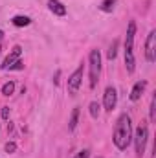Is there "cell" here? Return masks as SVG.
<instances>
[{
  "instance_id": "cell-9",
  "label": "cell",
  "mask_w": 156,
  "mask_h": 158,
  "mask_svg": "<svg viewBox=\"0 0 156 158\" xmlns=\"http://www.w3.org/2000/svg\"><path fill=\"white\" fill-rule=\"evenodd\" d=\"M145 86H147V81H138L134 86H132V90H130V101H138L140 98H142V94H143V90H145Z\"/></svg>"
},
{
  "instance_id": "cell-17",
  "label": "cell",
  "mask_w": 156,
  "mask_h": 158,
  "mask_svg": "<svg viewBox=\"0 0 156 158\" xmlns=\"http://www.w3.org/2000/svg\"><path fill=\"white\" fill-rule=\"evenodd\" d=\"M15 151H17L15 142H7V143H6V153H15Z\"/></svg>"
},
{
  "instance_id": "cell-14",
  "label": "cell",
  "mask_w": 156,
  "mask_h": 158,
  "mask_svg": "<svg viewBox=\"0 0 156 158\" xmlns=\"http://www.w3.org/2000/svg\"><path fill=\"white\" fill-rule=\"evenodd\" d=\"M15 92V81H7L4 86H2V94L4 96H11Z\"/></svg>"
},
{
  "instance_id": "cell-24",
  "label": "cell",
  "mask_w": 156,
  "mask_h": 158,
  "mask_svg": "<svg viewBox=\"0 0 156 158\" xmlns=\"http://www.w3.org/2000/svg\"><path fill=\"white\" fill-rule=\"evenodd\" d=\"M0 50H2V48H0Z\"/></svg>"
},
{
  "instance_id": "cell-10",
  "label": "cell",
  "mask_w": 156,
  "mask_h": 158,
  "mask_svg": "<svg viewBox=\"0 0 156 158\" xmlns=\"http://www.w3.org/2000/svg\"><path fill=\"white\" fill-rule=\"evenodd\" d=\"M48 7L53 15H59V17L66 15V6H63V2H59V0H48Z\"/></svg>"
},
{
  "instance_id": "cell-5",
  "label": "cell",
  "mask_w": 156,
  "mask_h": 158,
  "mask_svg": "<svg viewBox=\"0 0 156 158\" xmlns=\"http://www.w3.org/2000/svg\"><path fill=\"white\" fill-rule=\"evenodd\" d=\"M145 59L149 63H154L156 59V31L154 30L147 35V40H145Z\"/></svg>"
},
{
  "instance_id": "cell-1",
  "label": "cell",
  "mask_w": 156,
  "mask_h": 158,
  "mask_svg": "<svg viewBox=\"0 0 156 158\" xmlns=\"http://www.w3.org/2000/svg\"><path fill=\"white\" fill-rule=\"evenodd\" d=\"M114 143L119 151H125L132 140V125H130V118L127 114H121L117 118L116 129H114Z\"/></svg>"
},
{
  "instance_id": "cell-15",
  "label": "cell",
  "mask_w": 156,
  "mask_h": 158,
  "mask_svg": "<svg viewBox=\"0 0 156 158\" xmlns=\"http://www.w3.org/2000/svg\"><path fill=\"white\" fill-rule=\"evenodd\" d=\"M88 109H90V116H92V118H97V116H99V103H97V101H92Z\"/></svg>"
},
{
  "instance_id": "cell-3",
  "label": "cell",
  "mask_w": 156,
  "mask_h": 158,
  "mask_svg": "<svg viewBox=\"0 0 156 158\" xmlns=\"http://www.w3.org/2000/svg\"><path fill=\"white\" fill-rule=\"evenodd\" d=\"M99 74H101V53L99 50H92L90 52V88H96Z\"/></svg>"
},
{
  "instance_id": "cell-13",
  "label": "cell",
  "mask_w": 156,
  "mask_h": 158,
  "mask_svg": "<svg viewBox=\"0 0 156 158\" xmlns=\"http://www.w3.org/2000/svg\"><path fill=\"white\" fill-rule=\"evenodd\" d=\"M116 2H117V0H103V2H101V6H99V9H101V11H105V13H110V11L114 9Z\"/></svg>"
},
{
  "instance_id": "cell-19",
  "label": "cell",
  "mask_w": 156,
  "mask_h": 158,
  "mask_svg": "<svg viewBox=\"0 0 156 158\" xmlns=\"http://www.w3.org/2000/svg\"><path fill=\"white\" fill-rule=\"evenodd\" d=\"M22 68H24V64H22V61H17V63H15V64H13V66H11L9 70H22Z\"/></svg>"
},
{
  "instance_id": "cell-11",
  "label": "cell",
  "mask_w": 156,
  "mask_h": 158,
  "mask_svg": "<svg viewBox=\"0 0 156 158\" xmlns=\"http://www.w3.org/2000/svg\"><path fill=\"white\" fill-rule=\"evenodd\" d=\"M11 22L17 26V28H22V26H30L31 24V19L30 17H24V15H17L11 19Z\"/></svg>"
},
{
  "instance_id": "cell-7",
  "label": "cell",
  "mask_w": 156,
  "mask_h": 158,
  "mask_svg": "<svg viewBox=\"0 0 156 158\" xmlns=\"http://www.w3.org/2000/svg\"><path fill=\"white\" fill-rule=\"evenodd\" d=\"M116 101H117V92L114 86H107L105 90V96H103V103H105V109L107 110H112L116 107Z\"/></svg>"
},
{
  "instance_id": "cell-6",
  "label": "cell",
  "mask_w": 156,
  "mask_h": 158,
  "mask_svg": "<svg viewBox=\"0 0 156 158\" xmlns=\"http://www.w3.org/2000/svg\"><path fill=\"white\" fill-rule=\"evenodd\" d=\"M81 81H83V64L77 66V70L68 77V92L72 94V96H76L79 90V86H81Z\"/></svg>"
},
{
  "instance_id": "cell-21",
  "label": "cell",
  "mask_w": 156,
  "mask_h": 158,
  "mask_svg": "<svg viewBox=\"0 0 156 158\" xmlns=\"http://www.w3.org/2000/svg\"><path fill=\"white\" fill-rule=\"evenodd\" d=\"M154 105H156V99L153 98V101H151V119H154Z\"/></svg>"
},
{
  "instance_id": "cell-16",
  "label": "cell",
  "mask_w": 156,
  "mask_h": 158,
  "mask_svg": "<svg viewBox=\"0 0 156 158\" xmlns=\"http://www.w3.org/2000/svg\"><path fill=\"white\" fill-rule=\"evenodd\" d=\"M116 53H117V40H114L112 46H110V50H109V59H110V61L116 59Z\"/></svg>"
},
{
  "instance_id": "cell-23",
  "label": "cell",
  "mask_w": 156,
  "mask_h": 158,
  "mask_svg": "<svg viewBox=\"0 0 156 158\" xmlns=\"http://www.w3.org/2000/svg\"><path fill=\"white\" fill-rule=\"evenodd\" d=\"M97 158H103V156H97Z\"/></svg>"
},
{
  "instance_id": "cell-8",
  "label": "cell",
  "mask_w": 156,
  "mask_h": 158,
  "mask_svg": "<svg viewBox=\"0 0 156 158\" xmlns=\"http://www.w3.org/2000/svg\"><path fill=\"white\" fill-rule=\"evenodd\" d=\"M20 55H22V48H20V46H15L13 52L4 59V63H2V70H9L17 61H20Z\"/></svg>"
},
{
  "instance_id": "cell-18",
  "label": "cell",
  "mask_w": 156,
  "mask_h": 158,
  "mask_svg": "<svg viewBox=\"0 0 156 158\" xmlns=\"http://www.w3.org/2000/svg\"><path fill=\"white\" fill-rule=\"evenodd\" d=\"M88 156H90V151H88V149H83V151H81V153H77L74 158H88Z\"/></svg>"
},
{
  "instance_id": "cell-12",
  "label": "cell",
  "mask_w": 156,
  "mask_h": 158,
  "mask_svg": "<svg viewBox=\"0 0 156 158\" xmlns=\"http://www.w3.org/2000/svg\"><path fill=\"white\" fill-rule=\"evenodd\" d=\"M77 123H79V109L76 107V109L72 110V116H70V123H68V129H70V131H76Z\"/></svg>"
},
{
  "instance_id": "cell-4",
  "label": "cell",
  "mask_w": 156,
  "mask_h": 158,
  "mask_svg": "<svg viewBox=\"0 0 156 158\" xmlns=\"http://www.w3.org/2000/svg\"><path fill=\"white\" fill-rule=\"evenodd\" d=\"M147 138H149V129L145 123H142L138 129H136V134H134V142H136V155L142 156L145 153V145H147Z\"/></svg>"
},
{
  "instance_id": "cell-20",
  "label": "cell",
  "mask_w": 156,
  "mask_h": 158,
  "mask_svg": "<svg viewBox=\"0 0 156 158\" xmlns=\"http://www.w3.org/2000/svg\"><path fill=\"white\" fill-rule=\"evenodd\" d=\"M2 118L4 119L9 118V107H2Z\"/></svg>"
},
{
  "instance_id": "cell-2",
  "label": "cell",
  "mask_w": 156,
  "mask_h": 158,
  "mask_svg": "<svg viewBox=\"0 0 156 158\" xmlns=\"http://www.w3.org/2000/svg\"><path fill=\"white\" fill-rule=\"evenodd\" d=\"M134 35H136V22L130 20L129 22V30H127V39H125V66L127 72L132 74L136 68V59H134Z\"/></svg>"
},
{
  "instance_id": "cell-22",
  "label": "cell",
  "mask_w": 156,
  "mask_h": 158,
  "mask_svg": "<svg viewBox=\"0 0 156 158\" xmlns=\"http://www.w3.org/2000/svg\"><path fill=\"white\" fill-rule=\"evenodd\" d=\"M2 37H4V31H2V30H0V40H2Z\"/></svg>"
}]
</instances>
